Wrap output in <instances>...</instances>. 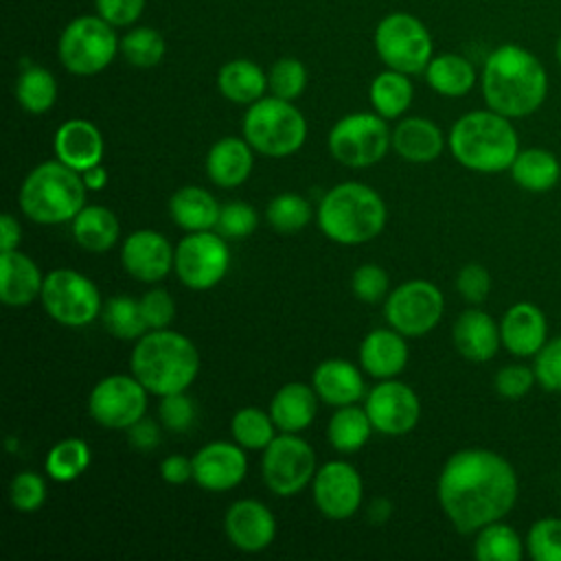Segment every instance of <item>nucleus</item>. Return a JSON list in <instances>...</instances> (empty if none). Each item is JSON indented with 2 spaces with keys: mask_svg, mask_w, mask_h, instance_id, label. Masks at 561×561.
<instances>
[{
  "mask_svg": "<svg viewBox=\"0 0 561 561\" xmlns=\"http://www.w3.org/2000/svg\"><path fill=\"white\" fill-rule=\"evenodd\" d=\"M517 493L513 465L502 454L482 447L454 451L436 482L438 504L460 535H476L482 526L506 517Z\"/></svg>",
  "mask_w": 561,
  "mask_h": 561,
  "instance_id": "1",
  "label": "nucleus"
},
{
  "mask_svg": "<svg viewBox=\"0 0 561 561\" xmlns=\"http://www.w3.org/2000/svg\"><path fill=\"white\" fill-rule=\"evenodd\" d=\"M480 85L486 107L508 118H526L548 96V72L535 53L506 42L484 59Z\"/></svg>",
  "mask_w": 561,
  "mask_h": 561,
  "instance_id": "2",
  "label": "nucleus"
},
{
  "mask_svg": "<svg viewBox=\"0 0 561 561\" xmlns=\"http://www.w3.org/2000/svg\"><path fill=\"white\" fill-rule=\"evenodd\" d=\"M129 368L149 394L164 397L188 390L199 373V353L186 335L171 329H151L136 340Z\"/></svg>",
  "mask_w": 561,
  "mask_h": 561,
  "instance_id": "3",
  "label": "nucleus"
},
{
  "mask_svg": "<svg viewBox=\"0 0 561 561\" xmlns=\"http://www.w3.org/2000/svg\"><path fill=\"white\" fill-rule=\"evenodd\" d=\"M511 121L491 107L462 114L447 136L456 162L478 173L508 171L519 153V136Z\"/></svg>",
  "mask_w": 561,
  "mask_h": 561,
  "instance_id": "4",
  "label": "nucleus"
},
{
  "mask_svg": "<svg viewBox=\"0 0 561 561\" xmlns=\"http://www.w3.org/2000/svg\"><path fill=\"white\" fill-rule=\"evenodd\" d=\"M316 219L327 239L340 245H359L375 239L388 219L381 195L362 182H342L324 193Z\"/></svg>",
  "mask_w": 561,
  "mask_h": 561,
  "instance_id": "5",
  "label": "nucleus"
},
{
  "mask_svg": "<svg viewBox=\"0 0 561 561\" xmlns=\"http://www.w3.org/2000/svg\"><path fill=\"white\" fill-rule=\"evenodd\" d=\"M88 186L79 171L61 160H46L28 171L20 186V208L35 224H66L85 206Z\"/></svg>",
  "mask_w": 561,
  "mask_h": 561,
  "instance_id": "6",
  "label": "nucleus"
},
{
  "mask_svg": "<svg viewBox=\"0 0 561 561\" xmlns=\"http://www.w3.org/2000/svg\"><path fill=\"white\" fill-rule=\"evenodd\" d=\"M243 138L254 151L267 158L296 153L307 140V121L302 112L280 96H261L248 105L243 116Z\"/></svg>",
  "mask_w": 561,
  "mask_h": 561,
  "instance_id": "7",
  "label": "nucleus"
},
{
  "mask_svg": "<svg viewBox=\"0 0 561 561\" xmlns=\"http://www.w3.org/2000/svg\"><path fill=\"white\" fill-rule=\"evenodd\" d=\"M121 42L114 26L96 15L75 18L59 35L57 53L64 68L79 77H90L105 70L116 57Z\"/></svg>",
  "mask_w": 561,
  "mask_h": 561,
  "instance_id": "8",
  "label": "nucleus"
},
{
  "mask_svg": "<svg viewBox=\"0 0 561 561\" xmlns=\"http://www.w3.org/2000/svg\"><path fill=\"white\" fill-rule=\"evenodd\" d=\"M329 153L344 167L366 169L377 164L392 147V131L377 112L342 116L329 131Z\"/></svg>",
  "mask_w": 561,
  "mask_h": 561,
  "instance_id": "9",
  "label": "nucleus"
},
{
  "mask_svg": "<svg viewBox=\"0 0 561 561\" xmlns=\"http://www.w3.org/2000/svg\"><path fill=\"white\" fill-rule=\"evenodd\" d=\"M44 311L64 327H85L101 318L99 287L81 272L59 267L44 276L39 294Z\"/></svg>",
  "mask_w": 561,
  "mask_h": 561,
  "instance_id": "10",
  "label": "nucleus"
},
{
  "mask_svg": "<svg viewBox=\"0 0 561 561\" xmlns=\"http://www.w3.org/2000/svg\"><path fill=\"white\" fill-rule=\"evenodd\" d=\"M379 59L399 72H425L432 59V35L425 24L410 13H390L375 28Z\"/></svg>",
  "mask_w": 561,
  "mask_h": 561,
  "instance_id": "11",
  "label": "nucleus"
},
{
  "mask_svg": "<svg viewBox=\"0 0 561 561\" xmlns=\"http://www.w3.org/2000/svg\"><path fill=\"white\" fill-rule=\"evenodd\" d=\"M230 267V250L226 237L213 230L186 232L175 245L173 270L188 289L204 291L224 280Z\"/></svg>",
  "mask_w": 561,
  "mask_h": 561,
  "instance_id": "12",
  "label": "nucleus"
},
{
  "mask_svg": "<svg viewBox=\"0 0 561 561\" xmlns=\"http://www.w3.org/2000/svg\"><path fill=\"white\" fill-rule=\"evenodd\" d=\"M316 471V451L298 434L283 432L263 449L261 476L274 495L291 497L300 493L313 480Z\"/></svg>",
  "mask_w": 561,
  "mask_h": 561,
  "instance_id": "13",
  "label": "nucleus"
},
{
  "mask_svg": "<svg viewBox=\"0 0 561 561\" xmlns=\"http://www.w3.org/2000/svg\"><path fill=\"white\" fill-rule=\"evenodd\" d=\"M443 291L423 278H412L394 287L383 305L388 324L405 337H421L430 333L443 318Z\"/></svg>",
  "mask_w": 561,
  "mask_h": 561,
  "instance_id": "14",
  "label": "nucleus"
},
{
  "mask_svg": "<svg viewBox=\"0 0 561 561\" xmlns=\"http://www.w3.org/2000/svg\"><path fill=\"white\" fill-rule=\"evenodd\" d=\"M149 390L134 375H107L88 397L90 416L110 430H127L147 412Z\"/></svg>",
  "mask_w": 561,
  "mask_h": 561,
  "instance_id": "15",
  "label": "nucleus"
},
{
  "mask_svg": "<svg viewBox=\"0 0 561 561\" xmlns=\"http://www.w3.org/2000/svg\"><path fill=\"white\" fill-rule=\"evenodd\" d=\"M364 410L373 427L386 436H403L421 419L419 394L403 381L381 379L364 397Z\"/></svg>",
  "mask_w": 561,
  "mask_h": 561,
  "instance_id": "16",
  "label": "nucleus"
},
{
  "mask_svg": "<svg viewBox=\"0 0 561 561\" xmlns=\"http://www.w3.org/2000/svg\"><path fill=\"white\" fill-rule=\"evenodd\" d=\"M311 493L316 508L329 519H348L357 513L364 500V482L359 471L346 460L324 462L313 480Z\"/></svg>",
  "mask_w": 561,
  "mask_h": 561,
  "instance_id": "17",
  "label": "nucleus"
},
{
  "mask_svg": "<svg viewBox=\"0 0 561 561\" xmlns=\"http://www.w3.org/2000/svg\"><path fill=\"white\" fill-rule=\"evenodd\" d=\"M248 473V458L239 443L213 440L193 456V480L210 493H224L241 484Z\"/></svg>",
  "mask_w": 561,
  "mask_h": 561,
  "instance_id": "18",
  "label": "nucleus"
},
{
  "mask_svg": "<svg viewBox=\"0 0 561 561\" xmlns=\"http://www.w3.org/2000/svg\"><path fill=\"white\" fill-rule=\"evenodd\" d=\"M121 261L129 276L142 283L162 280L175 263V248L156 230L140 228L125 237L121 245Z\"/></svg>",
  "mask_w": 561,
  "mask_h": 561,
  "instance_id": "19",
  "label": "nucleus"
},
{
  "mask_svg": "<svg viewBox=\"0 0 561 561\" xmlns=\"http://www.w3.org/2000/svg\"><path fill=\"white\" fill-rule=\"evenodd\" d=\"M224 533L241 552H261L276 537V517L259 500L243 497L228 506L224 515Z\"/></svg>",
  "mask_w": 561,
  "mask_h": 561,
  "instance_id": "20",
  "label": "nucleus"
},
{
  "mask_svg": "<svg viewBox=\"0 0 561 561\" xmlns=\"http://www.w3.org/2000/svg\"><path fill=\"white\" fill-rule=\"evenodd\" d=\"M502 346L515 357H535L548 342L546 313L533 302L511 305L500 320Z\"/></svg>",
  "mask_w": 561,
  "mask_h": 561,
  "instance_id": "21",
  "label": "nucleus"
},
{
  "mask_svg": "<svg viewBox=\"0 0 561 561\" xmlns=\"http://www.w3.org/2000/svg\"><path fill=\"white\" fill-rule=\"evenodd\" d=\"M53 149L57 160L83 173L85 169L103 160L105 140L101 129L85 118L64 121L53 138Z\"/></svg>",
  "mask_w": 561,
  "mask_h": 561,
  "instance_id": "22",
  "label": "nucleus"
},
{
  "mask_svg": "<svg viewBox=\"0 0 561 561\" xmlns=\"http://www.w3.org/2000/svg\"><path fill=\"white\" fill-rule=\"evenodd\" d=\"M451 340L456 351L476 364L493 359L502 346L500 324L478 307H469L456 318L451 327Z\"/></svg>",
  "mask_w": 561,
  "mask_h": 561,
  "instance_id": "23",
  "label": "nucleus"
},
{
  "mask_svg": "<svg viewBox=\"0 0 561 561\" xmlns=\"http://www.w3.org/2000/svg\"><path fill=\"white\" fill-rule=\"evenodd\" d=\"M311 386L320 401L340 408L357 403L366 397V383L362 370L348 359H324L311 375Z\"/></svg>",
  "mask_w": 561,
  "mask_h": 561,
  "instance_id": "24",
  "label": "nucleus"
},
{
  "mask_svg": "<svg viewBox=\"0 0 561 561\" xmlns=\"http://www.w3.org/2000/svg\"><path fill=\"white\" fill-rule=\"evenodd\" d=\"M44 276L37 263L20 252L7 250L0 252V300L7 307H26L39 298Z\"/></svg>",
  "mask_w": 561,
  "mask_h": 561,
  "instance_id": "25",
  "label": "nucleus"
},
{
  "mask_svg": "<svg viewBox=\"0 0 561 561\" xmlns=\"http://www.w3.org/2000/svg\"><path fill=\"white\" fill-rule=\"evenodd\" d=\"M408 364L405 335L390 329L370 331L359 344V366L375 379H392Z\"/></svg>",
  "mask_w": 561,
  "mask_h": 561,
  "instance_id": "26",
  "label": "nucleus"
},
{
  "mask_svg": "<svg viewBox=\"0 0 561 561\" xmlns=\"http://www.w3.org/2000/svg\"><path fill=\"white\" fill-rule=\"evenodd\" d=\"M445 142L440 127L423 116H408L392 129V149L412 164L434 162L443 153Z\"/></svg>",
  "mask_w": 561,
  "mask_h": 561,
  "instance_id": "27",
  "label": "nucleus"
},
{
  "mask_svg": "<svg viewBox=\"0 0 561 561\" xmlns=\"http://www.w3.org/2000/svg\"><path fill=\"white\" fill-rule=\"evenodd\" d=\"M245 138H219L206 153V175L219 188H234L250 178L254 158Z\"/></svg>",
  "mask_w": 561,
  "mask_h": 561,
  "instance_id": "28",
  "label": "nucleus"
},
{
  "mask_svg": "<svg viewBox=\"0 0 561 561\" xmlns=\"http://www.w3.org/2000/svg\"><path fill=\"white\" fill-rule=\"evenodd\" d=\"M318 392L302 381L280 386L270 401V416L280 432L298 434L311 425L318 412Z\"/></svg>",
  "mask_w": 561,
  "mask_h": 561,
  "instance_id": "29",
  "label": "nucleus"
},
{
  "mask_svg": "<svg viewBox=\"0 0 561 561\" xmlns=\"http://www.w3.org/2000/svg\"><path fill=\"white\" fill-rule=\"evenodd\" d=\"M219 210L217 199L202 186L188 184L169 197V215L186 232L217 228Z\"/></svg>",
  "mask_w": 561,
  "mask_h": 561,
  "instance_id": "30",
  "label": "nucleus"
},
{
  "mask_svg": "<svg viewBox=\"0 0 561 561\" xmlns=\"http://www.w3.org/2000/svg\"><path fill=\"white\" fill-rule=\"evenodd\" d=\"M72 237L88 252H107L121 237L118 217L101 204H85L72 219Z\"/></svg>",
  "mask_w": 561,
  "mask_h": 561,
  "instance_id": "31",
  "label": "nucleus"
},
{
  "mask_svg": "<svg viewBox=\"0 0 561 561\" xmlns=\"http://www.w3.org/2000/svg\"><path fill=\"white\" fill-rule=\"evenodd\" d=\"M508 171L513 182L528 193H546L561 180V164L557 156L541 147L519 149Z\"/></svg>",
  "mask_w": 561,
  "mask_h": 561,
  "instance_id": "32",
  "label": "nucleus"
},
{
  "mask_svg": "<svg viewBox=\"0 0 561 561\" xmlns=\"http://www.w3.org/2000/svg\"><path fill=\"white\" fill-rule=\"evenodd\" d=\"M427 85L449 99H458L471 92L478 81L473 64L456 53H443L430 59L425 68Z\"/></svg>",
  "mask_w": 561,
  "mask_h": 561,
  "instance_id": "33",
  "label": "nucleus"
},
{
  "mask_svg": "<svg viewBox=\"0 0 561 561\" xmlns=\"http://www.w3.org/2000/svg\"><path fill=\"white\" fill-rule=\"evenodd\" d=\"M217 88L228 101L252 105L267 90V75L250 59H232L219 68Z\"/></svg>",
  "mask_w": 561,
  "mask_h": 561,
  "instance_id": "34",
  "label": "nucleus"
},
{
  "mask_svg": "<svg viewBox=\"0 0 561 561\" xmlns=\"http://www.w3.org/2000/svg\"><path fill=\"white\" fill-rule=\"evenodd\" d=\"M373 430L375 427L366 410L351 403V405L335 408V412L327 423V438L331 447L337 449L340 454H353L368 443Z\"/></svg>",
  "mask_w": 561,
  "mask_h": 561,
  "instance_id": "35",
  "label": "nucleus"
},
{
  "mask_svg": "<svg viewBox=\"0 0 561 561\" xmlns=\"http://www.w3.org/2000/svg\"><path fill=\"white\" fill-rule=\"evenodd\" d=\"M524 550L526 543L519 533L502 519L476 530L473 557L478 561H519L524 557Z\"/></svg>",
  "mask_w": 561,
  "mask_h": 561,
  "instance_id": "36",
  "label": "nucleus"
},
{
  "mask_svg": "<svg viewBox=\"0 0 561 561\" xmlns=\"http://www.w3.org/2000/svg\"><path fill=\"white\" fill-rule=\"evenodd\" d=\"M412 94L414 90L408 75L392 68L379 72L368 88V96L375 112L386 121L399 118L410 107Z\"/></svg>",
  "mask_w": 561,
  "mask_h": 561,
  "instance_id": "37",
  "label": "nucleus"
},
{
  "mask_svg": "<svg viewBox=\"0 0 561 561\" xmlns=\"http://www.w3.org/2000/svg\"><path fill=\"white\" fill-rule=\"evenodd\" d=\"M15 99L28 114H44L55 105L57 81L44 66L26 64L15 81Z\"/></svg>",
  "mask_w": 561,
  "mask_h": 561,
  "instance_id": "38",
  "label": "nucleus"
},
{
  "mask_svg": "<svg viewBox=\"0 0 561 561\" xmlns=\"http://www.w3.org/2000/svg\"><path fill=\"white\" fill-rule=\"evenodd\" d=\"M101 322L107 333L118 340H138L149 331L140 311V300L125 294H116L105 300L101 309Z\"/></svg>",
  "mask_w": 561,
  "mask_h": 561,
  "instance_id": "39",
  "label": "nucleus"
},
{
  "mask_svg": "<svg viewBox=\"0 0 561 561\" xmlns=\"http://www.w3.org/2000/svg\"><path fill=\"white\" fill-rule=\"evenodd\" d=\"M90 465V447L83 438L70 436L55 443L44 460L46 473L55 482H72L77 480Z\"/></svg>",
  "mask_w": 561,
  "mask_h": 561,
  "instance_id": "40",
  "label": "nucleus"
},
{
  "mask_svg": "<svg viewBox=\"0 0 561 561\" xmlns=\"http://www.w3.org/2000/svg\"><path fill=\"white\" fill-rule=\"evenodd\" d=\"M230 432L234 443H239L243 449H265L276 436V425L270 412L248 405L234 412Z\"/></svg>",
  "mask_w": 561,
  "mask_h": 561,
  "instance_id": "41",
  "label": "nucleus"
},
{
  "mask_svg": "<svg viewBox=\"0 0 561 561\" xmlns=\"http://www.w3.org/2000/svg\"><path fill=\"white\" fill-rule=\"evenodd\" d=\"M313 217L311 204L298 193H280L270 199L265 208L267 224L283 234L300 232Z\"/></svg>",
  "mask_w": 561,
  "mask_h": 561,
  "instance_id": "42",
  "label": "nucleus"
},
{
  "mask_svg": "<svg viewBox=\"0 0 561 561\" xmlns=\"http://www.w3.org/2000/svg\"><path fill=\"white\" fill-rule=\"evenodd\" d=\"M167 50L164 37L151 26H136L121 39L123 57L136 68H153L162 61Z\"/></svg>",
  "mask_w": 561,
  "mask_h": 561,
  "instance_id": "43",
  "label": "nucleus"
},
{
  "mask_svg": "<svg viewBox=\"0 0 561 561\" xmlns=\"http://www.w3.org/2000/svg\"><path fill=\"white\" fill-rule=\"evenodd\" d=\"M526 552L535 561H561V517H541L526 533Z\"/></svg>",
  "mask_w": 561,
  "mask_h": 561,
  "instance_id": "44",
  "label": "nucleus"
},
{
  "mask_svg": "<svg viewBox=\"0 0 561 561\" xmlns=\"http://www.w3.org/2000/svg\"><path fill=\"white\" fill-rule=\"evenodd\" d=\"M307 85V68L302 61L294 57H283L274 61V66L267 72V88L274 96H280L285 101H294L302 94Z\"/></svg>",
  "mask_w": 561,
  "mask_h": 561,
  "instance_id": "45",
  "label": "nucleus"
},
{
  "mask_svg": "<svg viewBox=\"0 0 561 561\" xmlns=\"http://www.w3.org/2000/svg\"><path fill=\"white\" fill-rule=\"evenodd\" d=\"M9 502L18 513H35L46 502V482L35 471H20L11 478Z\"/></svg>",
  "mask_w": 561,
  "mask_h": 561,
  "instance_id": "46",
  "label": "nucleus"
},
{
  "mask_svg": "<svg viewBox=\"0 0 561 561\" xmlns=\"http://www.w3.org/2000/svg\"><path fill=\"white\" fill-rule=\"evenodd\" d=\"M259 226V213L245 202H228L219 210L217 232L228 239H243Z\"/></svg>",
  "mask_w": 561,
  "mask_h": 561,
  "instance_id": "47",
  "label": "nucleus"
},
{
  "mask_svg": "<svg viewBox=\"0 0 561 561\" xmlns=\"http://www.w3.org/2000/svg\"><path fill=\"white\" fill-rule=\"evenodd\" d=\"M537 383L546 392H561V335L548 340L533 364Z\"/></svg>",
  "mask_w": 561,
  "mask_h": 561,
  "instance_id": "48",
  "label": "nucleus"
},
{
  "mask_svg": "<svg viewBox=\"0 0 561 561\" xmlns=\"http://www.w3.org/2000/svg\"><path fill=\"white\" fill-rule=\"evenodd\" d=\"M158 416L169 432H186L195 421V401L186 394V390L164 394L160 397Z\"/></svg>",
  "mask_w": 561,
  "mask_h": 561,
  "instance_id": "49",
  "label": "nucleus"
},
{
  "mask_svg": "<svg viewBox=\"0 0 561 561\" xmlns=\"http://www.w3.org/2000/svg\"><path fill=\"white\" fill-rule=\"evenodd\" d=\"M535 383V370L526 364H506L493 377V388L504 399H522Z\"/></svg>",
  "mask_w": 561,
  "mask_h": 561,
  "instance_id": "50",
  "label": "nucleus"
},
{
  "mask_svg": "<svg viewBox=\"0 0 561 561\" xmlns=\"http://www.w3.org/2000/svg\"><path fill=\"white\" fill-rule=\"evenodd\" d=\"M388 285H390L388 272L377 263H364L351 276V289L364 302L381 300L388 291Z\"/></svg>",
  "mask_w": 561,
  "mask_h": 561,
  "instance_id": "51",
  "label": "nucleus"
},
{
  "mask_svg": "<svg viewBox=\"0 0 561 561\" xmlns=\"http://www.w3.org/2000/svg\"><path fill=\"white\" fill-rule=\"evenodd\" d=\"M140 311L145 318L147 329H169V324L175 318V302L171 294L162 287H153L142 294L140 298Z\"/></svg>",
  "mask_w": 561,
  "mask_h": 561,
  "instance_id": "52",
  "label": "nucleus"
},
{
  "mask_svg": "<svg viewBox=\"0 0 561 561\" xmlns=\"http://www.w3.org/2000/svg\"><path fill=\"white\" fill-rule=\"evenodd\" d=\"M456 289L458 294L471 302L480 305L486 300L491 291V274L482 263H467L456 274Z\"/></svg>",
  "mask_w": 561,
  "mask_h": 561,
  "instance_id": "53",
  "label": "nucleus"
},
{
  "mask_svg": "<svg viewBox=\"0 0 561 561\" xmlns=\"http://www.w3.org/2000/svg\"><path fill=\"white\" fill-rule=\"evenodd\" d=\"M94 2H96V13L112 26L134 24L145 9V0H94Z\"/></svg>",
  "mask_w": 561,
  "mask_h": 561,
  "instance_id": "54",
  "label": "nucleus"
},
{
  "mask_svg": "<svg viewBox=\"0 0 561 561\" xmlns=\"http://www.w3.org/2000/svg\"><path fill=\"white\" fill-rule=\"evenodd\" d=\"M127 440L138 451H151L160 443V427L147 414L127 427Z\"/></svg>",
  "mask_w": 561,
  "mask_h": 561,
  "instance_id": "55",
  "label": "nucleus"
},
{
  "mask_svg": "<svg viewBox=\"0 0 561 561\" xmlns=\"http://www.w3.org/2000/svg\"><path fill=\"white\" fill-rule=\"evenodd\" d=\"M160 476L169 484H184L193 478V458L184 454H171L160 462Z\"/></svg>",
  "mask_w": 561,
  "mask_h": 561,
  "instance_id": "56",
  "label": "nucleus"
},
{
  "mask_svg": "<svg viewBox=\"0 0 561 561\" xmlns=\"http://www.w3.org/2000/svg\"><path fill=\"white\" fill-rule=\"evenodd\" d=\"M22 239V230L18 219L11 213H2L0 217V252L18 250V243Z\"/></svg>",
  "mask_w": 561,
  "mask_h": 561,
  "instance_id": "57",
  "label": "nucleus"
},
{
  "mask_svg": "<svg viewBox=\"0 0 561 561\" xmlns=\"http://www.w3.org/2000/svg\"><path fill=\"white\" fill-rule=\"evenodd\" d=\"M81 178H83L88 191H101V188H105V184H107V169L99 162V164L85 169V171L81 173Z\"/></svg>",
  "mask_w": 561,
  "mask_h": 561,
  "instance_id": "58",
  "label": "nucleus"
},
{
  "mask_svg": "<svg viewBox=\"0 0 561 561\" xmlns=\"http://www.w3.org/2000/svg\"><path fill=\"white\" fill-rule=\"evenodd\" d=\"M390 511H392V504L386 497H375L368 506V519L373 524H381L390 517Z\"/></svg>",
  "mask_w": 561,
  "mask_h": 561,
  "instance_id": "59",
  "label": "nucleus"
},
{
  "mask_svg": "<svg viewBox=\"0 0 561 561\" xmlns=\"http://www.w3.org/2000/svg\"><path fill=\"white\" fill-rule=\"evenodd\" d=\"M554 57H557V61H559V66H561V37H559L557 44H554Z\"/></svg>",
  "mask_w": 561,
  "mask_h": 561,
  "instance_id": "60",
  "label": "nucleus"
}]
</instances>
